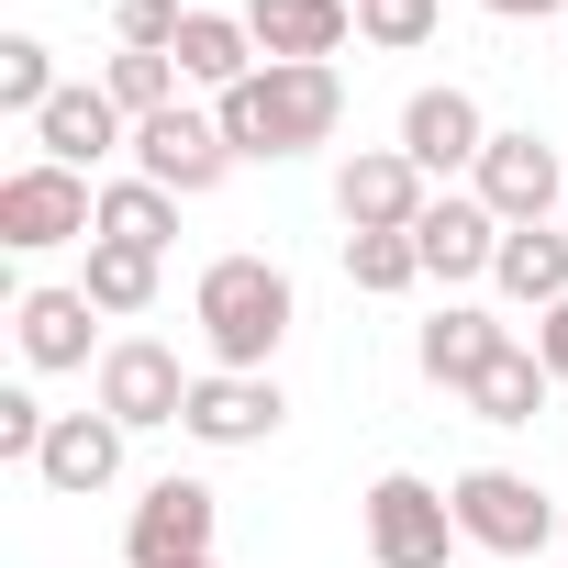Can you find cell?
Listing matches in <instances>:
<instances>
[{"label": "cell", "instance_id": "30", "mask_svg": "<svg viewBox=\"0 0 568 568\" xmlns=\"http://www.w3.org/2000/svg\"><path fill=\"white\" fill-rule=\"evenodd\" d=\"M479 12H501V23H546V12H557V23H568V0H479Z\"/></svg>", "mask_w": 568, "mask_h": 568}, {"label": "cell", "instance_id": "3", "mask_svg": "<svg viewBox=\"0 0 568 568\" xmlns=\"http://www.w3.org/2000/svg\"><path fill=\"white\" fill-rule=\"evenodd\" d=\"M90 234H101V190H90L79 168L34 156V168H12V179H0V245H12V256L90 245Z\"/></svg>", "mask_w": 568, "mask_h": 568}, {"label": "cell", "instance_id": "17", "mask_svg": "<svg viewBox=\"0 0 568 568\" xmlns=\"http://www.w3.org/2000/svg\"><path fill=\"white\" fill-rule=\"evenodd\" d=\"M34 479H45V490H68V501L112 490V479H123V424H112L101 402H90V413H57V435H45Z\"/></svg>", "mask_w": 568, "mask_h": 568}, {"label": "cell", "instance_id": "16", "mask_svg": "<svg viewBox=\"0 0 568 568\" xmlns=\"http://www.w3.org/2000/svg\"><path fill=\"white\" fill-rule=\"evenodd\" d=\"M413 245H424V278H446V291H457V278H490V256H501V223H490V201L468 190H446V201H424V223H413Z\"/></svg>", "mask_w": 568, "mask_h": 568}, {"label": "cell", "instance_id": "20", "mask_svg": "<svg viewBox=\"0 0 568 568\" xmlns=\"http://www.w3.org/2000/svg\"><path fill=\"white\" fill-rule=\"evenodd\" d=\"M256 68H267V57H256L245 12H190V34H179V79H190V90H212V101H223V90H245Z\"/></svg>", "mask_w": 568, "mask_h": 568}, {"label": "cell", "instance_id": "11", "mask_svg": "<svg viewBox=\"0 0 568 568\" xmlns=\"http://www.w3.org/2000/svg\"><path fill=\"white\" fill-rule=\"evenodd\" d=\"M101 413H112L123 435H145V424H179V413H190V368H179V346H156V335H123V346H101Z\"/></svg>", "mask_w": 568, "mask_h": 568}, {"label": "cell", "instance_id": "22", "mask_svg": "<svg viewBox=\"0 0 568 568\" xmlns=\"http://www.w3.org/2000/svg\"><path fill=\"white\" fill-rule=\"evenodd\" d=\"M546 390H557V379H546V357H535V346H501V357L468 379V413H479V424H535V413H546Z\"/></svg>", "mask_w": 568, "mask_h": 568}, {"label": "cell", "instance_id": "32", "mask_svg": "<svg viewBox=\"0 0 568 568\" xmlns=\"http://www.w3.org/2000/svg\"><path fill=\"white\" fill-rule=\"evenodd\" d=\"M557 45H568V34H557Z\"/></svg>", "mask_w": 568, "mask_h": 568}, {"label": "cell", "instance_id": "12", "mask_svg": "<svg viewBox=\"0 0 568 568\" xmlns=\"http://www.w3.org/2000/svg\"><path fill=\"white\" fill-rule=\"evenodd\" d=\"M34 145H45L57 168H79V179H90L101 156H134V123H123V101H112L101 79H68V90L34 112Z\"/></svg>", "mask_w": 568, "mask_h": 568}, {"label": "cell", "instance_id": "6", "mask_svg": "<svg viewBox=\"0 0 568 568\" xmlns=\"http://www.w3.org/2000/svg\"><path fill=\"white\" fill-rule=\"evenodd\" d=\"M212 524L223 501L201 479H145V501L123 513V568H212Z\"/></svg>", "mask_w": 568, "mask_h": 568}, {"label": "cell", "instance_id": "1", "mask_svg": "<svg viewBox=\"0 0 568 568\" xmlns=\"http://www.w3.org/2000/svg\"><path fill=\"white\" fill-rule=\"evenodd\" d=\"M212 123H223V145L234 156H313V145H335V123H346V79L335 68H256L245 90H223L212 101Z\"/></svg>", "mask_w": 568, "mask_h": 568}, {"label": "cell", "instance_id": "23", "mask_svg": "<svg viewBox=\"0 0 568 568\" xmlns=\"http://www.w3.org/2000/svg\"><path fill=\"white\" fill-rule=\"evenodd\" d=\"M101 234L168 256V245H179V190H156V179H112V190H101Z\"/></svg>", "mask_w": 568, "mask_h": 568}, {"label": "cell", "instance_id": "27", "mask_svg": "<svg viewBox=\"0 0 568 568\" xmlns=\"http://www.w3.org/2000/svg\"><path fill=\"white\" fill-rule=\"evenodd\" d=\"M190 12H201V0H112V34H123L134 57H179Z\"/></svg>", "mask_w": 568, "mask_h": 568}, {"label": "cell", "instance_id": "24", "mask_svg": "<svg viewBox=\"0 0 568 568\" xmlns=\"http://www.w3.org/2000/svg\"><path fill=\"white\" fill-rule=\"evenodd\" d=\"M101 90L123 101V123H156V112H179L190 79H179V57H134V45H123V57L101 68Z\"/></svg>", "mask_w": 568, "mask_h": 568}, {"label": "cell", "instance_id": "8", "mask_svg": "<svg viewBox=\"0 0 568 568\" xmlns=\"http://www.w3.org/2000/svg\"><path fill=\"white\" fill-rule=\"evenodd\" d=\"M278 424H291V402H278L267 368H201L190 379V413H179L190 446H267Z\"/></svg>", "mask_w": 568, "mask_h": 568}, {"label": "cell", "instance_id": "26", "mask_svg": "<svg viewBox=\"0 0 568 568\" xmlns=\"http://www.w3.org/2000/svg\"><path fill=\"white\" fill-rule=\"evenodd\" d=\"M346 278H357L368 302H402L413 278H424V245L413 234H346Z\"/></svg>", "mask_w": 568, "mask_h": 568}, {"label": "cell", "instance_id": "31", "mask_svg": "<svg viewBox=\"0 0 568 568\" xmlns=\"http://www.w3.org/2000/svg\"><path fill=\"white\" fill-rule=\"evenodd\" d=\"M557 223H568V212H557Z\"/></svg>", "mask_w": 568, "mask_h": 568}, {"label": "cell", "instance_id": "5", "mask_svg": "<svg viewBox=\"0 0 568 568\" xmlns=\"http://www.w3.org/2000/svg\"><path fill=\"white\" fill-rule=\"evenodd\" d=\"M368 557L379 568H446L468 535H457V501L435 490V479H413V468H390V479H368Z\"/></svg>", "mask_w": 568, "mask_h": 568}, {"label": "cell", "instance_id": "2", "mask_svg": "<svg viewBox=\"0 0 568 568\" xmlns=\"http://www.w3.org/2000/svg\"><path fill=\"white\" fill-rule=\"evenodd\" d=\"M190 324H201L212 368H267L278 335L302 324V291H291V267H278V256H212L201 291H190Z\"/></svg>", "mask_w": 568, "mask_h": 568}, {"label": "cell", "instance_id": "4", "mask_svg": "<svg viewBox=\"0 0 568 568\" xmlns=\"http://www.w3.org/2000/svg\"><path fill=\"white\" fill-rule=\"evenodd\" d=\"M446 501H457V535H468L479 557H535V546L568 524L524 468H457V479H446Z\"/></svg>", "mask_w": 568, "mask_h": 568}, {"label": "cell", "instance_id": "25", "mask_svg": "<svg viewBox=\"0 0 568 568\" xmlns=\"http://www.w3.org/2000/svg\"><path fill=\"white\" fill-rule=\"evenodd\" d=\"M57 90H68V79H57V45H45V34H0V112L34 123Z\"/></svg>", "mask_w": 568, "mask_h": 568}, {"label": "cell", "instance_id": "10", "mask_svg": "<svg viewBox=\"0 0 568 568\" xmlns=\"http://www.w3.org/2000/svg\"><path fill=\"white\" fill-rule=\"evenodd\" d=\"M424 201H435V179H424L402 145H357V156L335 168V212H346V234H413Z\"/></svg>", "mask_w": 568, "mask_h": 568}, {"label": "cell", "instance_id": "28", "mask_svg": "<svg viewBox=\"0 0 568 568\" xmlns=\"http://www.w3.org/2000/svg\"><path fill=\"white\" fill-rule=\"evenodd\" d=\"M435 0H357V45H390V57H413V45H435Z\"/></svg>", "mask_w": 568, "mask_h": 568}, {"label": "cell", "instance_id": "33", "mask_svg": "<svg viewBox=\"0 0 568 568\" xmlns=\"http://www.w3.org/2000/svg\"><path fill=\"white\" fill-rule=\"evenodd\" d=\"M557 535H568V524H557Z\"/></svg>", "mask_w": 568, "mask_h": 568}, {"label": "cell", "instance_id": "7", "mask_svg": "<svg viewBox=\"0 0 568 568\" xmlns=\"http://www.w3.org/2000/svg\"><path fill=\"white\" fill-rule=\"evenodd\" d=\"M245 156L223 145V123L212 112H156V123H134V179H156V190H179V201H201V190H223Z\"/></svg>", "mask_w": 568, "mask_h": 568}, {"label": "cell", "instance_id": "21", "mask_svg": "<svg viewBox=\"0 0 568 568\" xmlns=\"http://www.w3.org/2000/svg\"><path fill=\"white\" fill-rule=\"evenodd\" d=\"M79 291L101 302V324H134V313H156V256H145V245H112V234H90Z\"/></svg>", "mask_w": 568, "mask_h": 568}, {"label": "cell", "instance_id": "19", "mask_svg": "<svg viewBox=\"0 0 568 568\" xmlns=\"http://www.w3.org/2000/svg\"><path fill=\"white\" fill-rule=\"evenodd\" d=\"M490 291L524 302V313H557L568 302V223H513L501 256H490Z\"/></svg>", "mask_w": 568, "mask_h": 568}, {"label": "cell", "instance_id": "29", "mask_svg": "<svg viewBox=\"0 0 568 568\" xmlns=\"http://www.w3.org/2000/svg\"><path fill=\"white\" fill-rule=\"evenodd\" d=\"M535 357H546V379L568 390V302H557V313H535Z\"/></svg>", "mask_w": 568, "mask_h": 568}, {"label": "cell", "instance_id": "9", "mask_svg": "<svg viewBox=\"0 0 568 568\" xmlns=\"http://www.w3.org/2000/svg\"><path fill=\"white\" fill-rule=\"evenodd\" d=\"M479 179V201H490V223L513 234V223H557L568 212V168H557V145L546 134H490V156L468 168Z\"/></svg>", "mask_w": 568, "mask_h": 568}, {"label": "cell", "instance_id": "13", "mask_svg": "<svg viewBox=\"0 0 568 568\" xmlns=\"http://www.w3.org/2000/svg\"><path fill=\"white\" fill-rule=\"evenodd\" d=\"M402 156H413L424 179L479 168V156H490V112H479L457 79H435V90H413V101H402Z\"/></svg>", "mask_w": 568, "mask_h": 568}, {"label": "cell", "instance_id": "18", "mask_svg": "<svg viewBox=\"0 0 568 568\" xmlns=\"http://www.w3.org/2000/svg\"><path fill=\"white\" fill-rule=\"evenodd\" d=\"M501 346H513V335H501V324H490L479 302H446V313H435V324L413 335V368H424L435 390H457V402H468V379H479V368H490Z\"/></svg>", "mask_w": 568, "mask_h": 568}, {"label": "cell", "instance_id": "14", "mask_svg": "<svg viewBox=\"0 0 568 568\" xmlns=\"http://www.w3.org/2000/svg\"><path fill=\"white\" fill-rule=\"evenodd\" d=\"M245 34L267 68H335L357 34V0H245Z\"/></svg>", "mask_w": 568, "mask_h": 568}, {"label": "cell", "instance_id": "15", "mask_svg": "<svg viewBox=\"0 0 568 568\" xmlns=\"http://www.w3.org/2000/svg\"><path fill=\"white\" fill-rule=\"evenodd\" d=\"M12 335H23V368H90V335H101V302L79 291V278H45V291L12 302Z\"/></svg>", "mask_w": 568, "mask_h": 568}]
</instances>
